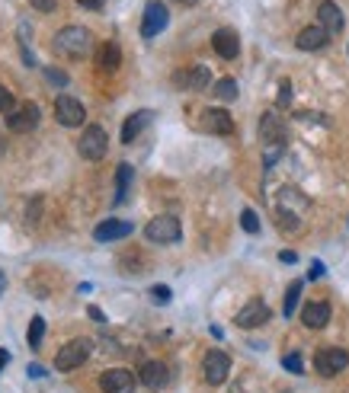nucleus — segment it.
<instances>
[{"label":"nucleus","instance_id":"nucleus-23","mask_svg":"<svg viewBox=\"0 0 349 393\" xmlns=\"http://www.w3.org/2000/svg\"><path fill=\"white\" fill-rule=\"evenodd\" d=\"M132 166L128 163H119V170H116V205H122V201L128 199V186H132Z\"/></svg>","mask_w":349,"mask_h":393},{"label":"nucleus","instance_id":"nucleus-26","mask_svg":"<svg viewBox=\"0 0 349 393\" xmlns=\"http://www.w3.org/2000/svg\"><path fill=\"white\" fill-rule=\"evenodd\" d=\"M42 336H45V320L42 317H32V323H29V332H26L29 345H32V349H39V345H42Z\"/></svg>","mask_w":349,"mask_h":393},{"label":"nucleus","instance_id":"nucleus-21","mask_svg":"<svg viewBox=\"0 0 349 393\" xmlns=\"http://www.w3.org/2000/svg\"><path fill=\"white\" fill-rule=\"evenodd\" d=\"M209 77H212V70L205 68V64H196V68L186 70V74H176V83H180V87H189V90H205V87H209Z\"/></svg>","mask_w":349,"mask_h":393},{"label":"nucleus","instance_id":"nucleus-17","mask_svg":"<svg viewBox=\"0 0 349 393\" xmlns=\"http://www.w3.org/2000/svg\"><path fill=\"white\" fill-rule=\"evenodd\" d=\"M327 320H330V304L327 301H314L301 311V323H305L307 330H324Z\"/></svg>","mask_w":349,"mask_h":393},{"label":"nucleus","instance_id":"nucleus-32","mask_svg":"<svg viewBox=\"0 0 349 393\" xmlns=\"http://www.w3.org/2000/svg\"><path fill=\"white\" fill-rule=\"evenodd\" d=\"M276 106H279V109L292 106V83H282L279 87V99H276Z\"/></svg>","mask_w":349,"mask_h":393},{"label":"nucleus","instance_id":"nucleus-10","mask_svg":"<svg viewBox=\"0 0 349 393\" xmlns=\"http://www.w3.org/2000/svg\"><path fill=\"white\" fill-rule=\"evenodd\" d=\"M228 371H231V358L224 352H209L202 361V374L209 384H224L228 380Z\"/></svg>","mask_w":349,"mask_h":393},{"label":"nucleus","instance_id":"nucleus-36","mask_svg":"<svg viewBox=\"0 0 349 393\" xmlns=\"http://www.w3.org/2000/svg\"><path fill=\"white\" fill-rule=\"evenodd\" d=\"M279 259L292 266V262H298V253H295V249H282V253H279Z\"/></svg>","mask_w":349,"mask_h":393},{"label":"nucleus","instance_id":"nucleus-33","mask_svg":"<svg viewBox=\"0 0 349 393\" xmlns=\"http://www.w3.org/2000/svg\"><path fill=\"white\" fill-rule=\"evenodd\" d=\"M282 151H286V144H266V166H273L282 157Z\"/></svg>","mask_w":349,"mask_h":393},{"label":"nucleus","instance_id":"nucleus-41","mask_svg":"<svg viewBox=\"0 0 349 393\" xmlns=\"http://www.w3.org/2000/svg\"><path fill=\"white\" fill-rule=\"evenodd\" d=\"M4 288H7V275H4V269H0V294H4Z\"/></svg>","mask_w":349,"mask_h":393},{"label":"nucleus","instance_id":"nucleus-11","mask_svg":"<svg viewBox=\"0 0 349 393\" xmlns=\"http://www.w3.org/2000/svg\"><path fill=\"white\" fill-rule=\"evenodd\" d=\"M39 118H42L39 106H35V103H26L23 109H13V112H10V116H7V125H10L13 131H20V135H23V131L39 128Z\"/></svg>","mask_w":349,"mask_h":393},{"label":"nucleus","instance_id":"nucleus-15","mask_svg":"<svg viewBox=\"0 0 349 393\" xmlns=\"http://www.w3.org/2000/svg\"><path fill=\"white\" fill-rule=\"evenodd\" d=\"M259 138L266 144H286V125H282V118L276 112H266L259 118Z\"/></svg>","mask_w":349,"mask_h":393},{"label":"nucleus","instance_id":"nucleus-25","mask_svg":"<svg viewBox=\"0 0 349 393\" xmlns=\"http://www.w3.org/2000/svg\"><path fill=\"white\" fill-rule=\"evenodd\" d=\"M215 96L224 99V103H234V99H238V83L231 80V77L218 80V83H215Z\"/></svg>","mask_w":349,"mask_h":393},{"label":"nucleus","instance_id":"nucleus-38","mask_svg":"<svg viewBox=\"0 0 349 393\" xmlns=\"http://www.w3.org/2000/svg\"><path fill=\"white\" fill-rule=\"evenodd\" d=\"M151 294L157 297V301H170V288H151Z\"/></svg>","mask_w":349,"mask_h":393},{"label":"nucleus","instance_id":"nucleus-19","mask_svg":"<svg viewBox=\"0 0 349 393\" xmlns=\"http://www.w3.org/2000/svg\"><path fill=\"white\" fill-rule=\"evenodd\" d=\"M317 23H321V26L327 29L330 35H333V32H340L343 23H346V20H343V10L336 7L333 0H324L321 7H317Z\"/></svg>","mask_w":349,"mask_h":393},{"label":"nucleus","instance_id":"nucleus-8","mask_svg":"<svg viewBox=\"0 0 349 393\" xmlns=\"http://www.w3.org/2000/svg\"><path fill=\"white\" fill-rule=\"evenodd\" d=\"M99 390L103 393H135V374L125 368H109L99 374Z\"/></svg>","mask_w":349,"mask_h":393},{"label":"nucleus","instance_id":"nucleus-30","mask_svg":"<svg viewBox=\"0 0 349 393\" xmlns=\"http://www.w3.org/2000/svg\"><path fill=\"white\" fill-rule=\"evenodd\" d=\"M16 109V99H13V93L7 90V87H0V112L4 116H10V112Z\"/></svg>","mask_w":349,"mask_h":393},{"label":"nucleus","instance_id":"nucleus-43","mask_svg":"<svg viewBox=\"0 0 349 393\" xmlns=\"http://www.w3.org/2000/svg\"><path fill=\"white\" fill-rule=\"evenodd\" d=\"M0 154H4V144H0Z\"/></svg>","mask_w":349,"mask_h":393},{"label":"nucleus","instance_id":"nucleus-24","mask_svg":"<svg viewBox=\"0 0 349 393\" xmlns=\"http://www.w3.org/2000/svg\"><path fill=\"white\" fill-rule=\"evenodd\" d=\"M301 288H305V282H292L286 291V301H282V313L286 317H292L295 311H298V297H301Z\"/></svg>","mask_w":349,"mask_h":393},{"label":"nucleus","instance_id":"nucleus-1","mask_svg":"<svg viewBox=\"0 0 349 393\" xmlns=\"http://www.w3.org/2000/svg\"><path fill=\"white\" fill-rule=\"evenodd\" d=\"M55 49L64 51V55H71V58L90 55V49H93L90 29H84V26H64L61 32L55 35Z\"/></svg>","mask_w":349,"mask_h":393},{"label":"nucleus","instance_id":"nucleus-28","mask_svg":"<svg viewBox=\"0 0 349 393\" xmlns=\"http://www.w3.org/2000/svg\"><path fill=\"white\" fill-rule=\"evenodd\" d=\"M276 221H279V227L286 230V234H295V230H298V218H295V214H288V211H279V214H276Z\"/></svg>","mask_w":349,"mask_h":393},{"label":"nucleus","instance_id":"nucleus-16","mask_svg":"<svg viewBox=\"0 0 349 393\" xmlns=\"http://www.w3.org/2000/svg\"><path fill=\"white\" fill-rule=\"evenodd\" d=\"M202 128L212 131V135H231L234 131V118L224 109H205L202 112Z\"/></svg>","mask_w":349,"mask_h":393},{"label":"nucleus","instance_id":"nucleus-34","mask_svg":"<svg viewBox=\"0 0 349 393\" xmlns=\"http://www.w3.org/2000/svg\"><path fill=\"white\" fill-rule=\"evenodd\" d=\"M29 4H32V7L39 10V13H51V10H55V4H58V0H29Z\"/></svg>","mask_w":349,"mask_h":393},{"label":"nucleus","instance_id":"nucleus-9","mask_svg":"<svg viewBox=\"0 0 349 393\" xmlns=\"http://www.w3.org/2000/svg\"><path fill=\"white\" fill-rule=\"evenodd\" d=\"M266 320H269V307H266V301L253 297L247 307H240V313L234 317V323H238L240 330H257V326H263Z\"/></svg>","mask_w":349,"mask_h":393},{"label":"nucleus","instance_id":"nucleus-2","mask_svg":"<svg viewBox=\"0 0 349 393\" xmlns=\"http://www.w3.org/2000/svg\"><path fill=\"white\" fill-rule=\"evenodd\" d=\"M87 358H90V342H87V339H71V342H64L61 349H58L55 368L58 371H74V368H80Z\"/></svg>","mask_w":349,"mask_h":393},{"label":"nucleus","instance_id":"nucleus-5","mask_svg":"<svg viewBox=\"0 0 349 393\" xmlns=\"http://www.w3.org/2000/svg\"><path fill=\"white\" fill-rule=\"evenodd\" d=\"M314 368L324 378H336L340 371L349 368V352L346 349H321V352L314 355Z\"/></svg>","mask_w":349,"mask_h":393},{"label":"nucleus","instance_id":"nucleus-22","mask_svg":"<svg viewBox=\"0 0 349 393\" xmlns=\"http://www.w3.org/2000/svg\"><path fill=\"white\" fill-rule=\"evenodd\" d=\"M97 64H99V70H116V68H119V64H122L119 45H116V42H106V45H99Z\"/></svg>","mask_w":349,"mask_h":393},{"label":"nucleus","instance_id":"nucleus-3","mask_svg":"<svg viewBox=\"0 0 349 393\" xmlns=\"http://www.w3.org/2000/svg\"><path fill=\"white\" fill-rule=\"evenodd\" d=\"M180 234H183V227L173 214H157V218H151L145 227V237L151 243H176Z\"/></svg>","mask_w":349,"mask_h":393},{"label":"nucleus","instance_id":"nucleus-29","mask_svg":"<svg viewBox=\"0 0 349 393\" xmlns=\"http://www.w3.org/2000/svg\"><path fill=\"white\" fill-rule=\"evenodd\" d=\"M282 368H286V371H292V374H301V371H305V365H301V355L298 352H288L286 358H282Z\"/></svg>","mask_w":349,"mask_h":393},{"label":"nucleus","instance_id":"nucleus-4","mask_svg":"<svg viewBox=\"0 0 349 393\" xmlns=\"http://www.w3.org/2000/svg\"><path fill=\"white\" fill-rule=\"evenodd\" d=\"M77 151H80V157H84V160H103L106 151H109V138H106L103 125H90V128L80 135Z\"/></svg>","mask_w":349,"mask_h":393},{"label":"nucleus","instance_id":"nucleus-12","mask_svg":"<svg viewBox=\"0 0 349 393\" xmlns=\"http://www.w3.org/2000/svg\"><path fill=\"white\" fill-rule=\"evenodd\" d=\"M212 49L218 51L221 58H238V51H240V39H238V32L231 26H221V29H215V35H212Z\"/></svg>","mask_w":349,"mask_h":393},{"label":"nucleus","instance_id":"nucleus-13","mask_svg":"<svg viewBox=\"0 0 349 393\" xmlns=\"http://www.w3.org/2000/svg\"><path fill=\"white\" fill-rule=\"evenodd\" d=\"M327 42H330V32L321 26V23H317V26H305V29H301L298 39H295V45H298L301 51H321Z\"/></svg>","mask_w":349,"mask_h":393},{"label":"nucleus","instance_id":"nucleus-18","mask_svg":"<svg viewBox=\"0 0 349 393\" xmlns=\"http://www.w3.org/2000/svg\"><path fill=\"white\" fill-rule=\"evenodd\" d=\"M138 378H141V384H147L151 390H161V387H167L170 371L161 365V361H145L141 371H138Z\"/></svg>","mask_w":349,"mask_h":393},{"label":"nucleus","instance_id":"nucleus-20","mask_svg":"<svg viewBox=\"0 0 349 393\" xmlns=\"http://www.w3.org/2000/svg\"><path fill=\"white\" fill-rule=\"evenodd\" d=\"M154 122V112H135V116H128L125 118V125H122V144H132L135 138H138L141 131L147 128V125Z\"/></svg>","mask_w":349,"mask_h":393},{"label":"nucleus","instance_id":"nucleus-31","mask_svg":"<svg viewBox=\"0 0 349 393\" xmlns=\"http://www.w3.org/2000/svg\"><path fill=\"white\" fill-rule=\"evenodd\" d=\"M45 80H49L51 87H68V74L58 68H45Z\"/></svg>","mask_w":349,"mask_h":393},{"label":"nucleus","instance_id":"nucleus-7","mask_svg":"<svg viewBox=\"0 0 349 393\" xmlns=\"http://www.w3.org/2000/svg\"><path fill=\"white\" fill-rule=\"evenodd\" d=\"M167 23H170L167 7H164L161 0H151V4L145 7V20H141V35H145V39H154L157 32H164V29H167Z\"/></svg>","mask_w":349,"mask_h":393},{"label":"nucleus","instance_id":"nucleus-40","mask_svg":"<svg viewBox=\"0 0 349 393\" xmlns=\"http://www.w3.org/2000/svg\"><path fill=\"white\" fill-rule=\"evenodd\" d=\"M42 374H45V368H39V365L29 368V378H42Z\"/></svg>","mask_w":349,"mask_h":393},{"label":"nucleus","instance_id":"nucleus-42","mask_svg":"<svg viewBox=\"0 0 349 393\" xmlns=\"http://www.w3.org/2000/svg\"><path fill=\"white\" fill-rule=\"evenodd\" d=\"M180 4H186V7H196L199 0H180Z\"/></svg>","mask_w":349,"mask_h":393},{"label":"nucleus","instance_id":"nucleus-39","mask_svg":"<svg viewBox=\"0 0 349 393\" xmlns=\"http://www.w3.org/2000/svg\"><path fill=\"white\" fill-rule=\"evenodd\" d=\"M7 361H10V352H7V349H0V371L7 368Z\"/></svg>","mask_w":349,"mask_h":393},{"label":"nucleus","instance_id":"nucleus-35","mask_svg":"<svg viewBox=\"0 0 349 393\" xmlns=\"http://www.w3.org/2000/svg\"><path fill=\"white\" fill-rule=\"evenodd\" d=\"M80 7H87V10H103L106 7V0H77Z\"/></svg>","mask_w":349,"mask_h":393},{"label":"nucleus","instance_id":"nucleus-6","mask_svg":"<svg viewBox=\"0 0 349 393\" xmlns=\"http://www.w3.org/2000/svg\"><path fill=\"white\" fill-rule=\"evenodd\" d=\"M55 118L64 125V128H80V125H84V118H87V109H84V103H80V99H74V96H58Z\"/></svg>","mask_w":349,"mask_h":393},{"label":"nucleus","instance_id":"nucleus-27","mask_svg":"<svg viewBox=\"0 0 349 393\" xmlns=\"http://www.w3.org/2000/svg\"><path fill=\"white\" fill-rule=\"evenodd\" d=\"M240 227H244L247 234H259V218H257V211L244 208V211H240Z\"/></svg>","mask_w":349,"mask_h":393},{"label":"nucleus","instance_id":"nucleus-14","mask_svg":"<svg viewBox=\"0 0 349 393\" xmlns=\"http://www.w3.org/2000/svg\"><path fill=\"white\" fill-rule=\"evenodd\" d=\"M132 230H135V227H132L128 221L109 218V221L97 224V230H93V240H99V243H112V240H122V237H128Z\"/></svg>","mask_w":349,"mask_h":393},{"label":"nucleus","instance_id":"nucleus-37","mask_svg":"<svg viewBox=\"0 0 349 393\" xmlns=\"http://www.w3.org/2000/svg\"><path fill=\"white\" fill-rule=\"evenodd\" d=\"M324 272H327V269H324V262H314V266H311V272H307V278H321Z\"/></svg>","mask_w":349,"mask_h":393}]
</instances>
